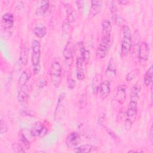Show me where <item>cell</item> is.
I'll use <instances>...</instances> for the list:
<instances>
[{
  "mask_svg": "<svg viewBox=\"0 0 153 153\" xmlns=\"http://www.w3.org/2000/svg\"><path fill=\"white\" fill-rule=\"evenodd\" d=\"M149 49L148 43L145 41L142 42L139 45L137 54L138 60L141 65L145 66L149 58Z\"/></svg>",
  "mask_w": 153,
  "mask_h": 153,
  "instance_id": "obj_6",
  "label": "cell"
},
{
  "mask_svg": "<svg viewBox=\"0 0 153 153\" xmlns=\"http://www.w3.org/2000/svg\"><path fill=\"white\" fill-rule=\"evenodd\" d=\"M105 75L108 78L110 79H112L116 76V68L112 59H111L109 62L108 65L105 71Z\"/></svg>",
  "mask_w": 153,
  "mask_h": 153,
  "instance_id": "obj_20",
  "label": "cell"
},
{
  "mask_svg": "<svg viewBox=\"0 0 153 153\" xmlns=\"http://www.w3.org/2000/svg\"><path fill=\"white\" fill-rule=\"evenodd\" d=\"M131 32L127 25L123 26V38L121 43V53L123 56L126 57L129 54L132 45Z\"/></svg>",
  "mask_w": 153,
  "mask_h": 153,
  "instance_id": "obj_1",
  "label": "cell"
},
{
  "mask_svg": "<svg viewBox=\"0 0 153 153\" xmlns=\"http://www.w3.org/2000/svg\"><path fill=\"white\" fill-rule=\"evenodd\" d=\"M29 54V49L28 47L26 45L25 43H22L20 48V63L25 66L28 63Z\"/></svg>",
  "mask_w": 153,
  "mask_h": 153,
  "instance_id": "obj_13",
  "label": "cell"
},
{
  "mask_svg": "<svg viewBox=\"0 0 153 153\" xmlns=\"http://www.w3.org/2000/svg\"><path fill=\"white\" fill-rule=\"evenodd\" d=\"M47 84V80L44 77H39L38 79H36L35 82L36 85L39 88H43L46 86Z\"/></svg>",
  "mask_w": 153,
  "mask_h": 153,
  "instance_id": "obj_31",
  "label": "cell"
},
{
  "mask_svg": "<svg viewBox=\"0 0 153 153\" xmlns=\"http://www.w3.org/2000/svg\"><path fill=\"white\" fill-rule=\"evenodd\" d=\"M50 3L49 1H41V5L37 8L36 10V14L39 16H44L47 15L50 13Z\"/></svg>",
  "mask_w": 153,
  "mask_h": 153,
  "instance_id": "obj_18",
  "label": "cell"
},
{
  "mask_svg": "<svg viewBox=\"0 0 153 153\" xmlns=\"http://www.w3.org/2000/svg\"><path fill=\"white\" fill-rule=\"evenodd\" d=\"M111 38L102 36L100 42L96 50V56L99 59H104L107 56L111 47Z\"/></svg>",
  "mask_w": 153,
  "mask_h": 153,
  "instance_id": "obj_4",
  "label": "cell"
},
{
  "mask_svg": "<svg viewBox=\"0 0 153 153\" xmlns=\"http://www.w3.org/2000/svg\"><path fill=\"white\" fill-rule=\"evenodd\" d=\"M150 139H151V142H152V127H151V130H150Z\"/></svg>",
  "mask_w": 153,
  "mask_h": 153,
  "instance_id": "obj_39",
  "label": "cell"
},
{
  "mask_svg": "<svg viewBox=\"0 0 153 153\" xmlns=\"http://www.w3.org/2000/svg\"><path fill=\"white\" fill-rule=\"evenodd\" d=\"M72 29V27L71 23L67 20H65L62 25V30L65 34H69Z\"/></svg>",
  "mask_w": 153,
  "mask_h": 153,
  "instance_id": "obj_28",
  "label": "cell"
},
{
  "mask_svg": "<svg viewBox=\"0 0 153 153\" xmlns=\"http://www.w3.org/2000/svg\"><path fill=\"white\" fill-rule=\"evenodd\" d=\"M102 36L111 37L112 25L109 20H105L102 23Z\"/></svg>",
  "mask_w": 153,
  "mask_h": 153,
  "instance_id": "obj_19",
  "label": "cell"
},
{
  "mask_svg": "<svg viewBox=\"0 0 153 153\" xmlns=\"http://www.w3.org/2000/svg\"><path fill=\"white\" fill-rule=\"evenodd\" d=\"M102 83V75L99 74H96L92 79L91 88L93 93L94 95H97L99 93L100 85Z\"/></svg>",
  "mask_w": 153,
  "mask_h": 153,
  "instance_id": "obj_17",
  "label": "cell"
},
{
  "mask_svg": "<svg viewBox=\"0 0 153 153\" xmlns=\"http://www.w3.org/2000/svg\"><path fill=\"white\" fill-rule=\"evenodd\" d=\"M12 149L15 152H25L26 151L23 149L19 143H14L12 146Z\"/></svg>",
  "mask_w": 153,
  "mask_h": 153,
  "instance_id": "obj_34",
  "label": "cell"
},
{
  "mask_svg": "<svg viewBox=\"0 0 153 153\" xmlns=\"http://www.w3.org/2000/svg\"><path fill=\"white\" fill-rule=\"evenodd\" d=\"M17 99L18 101L20 103L27 102L29 99V94L27 93V89L26 88V85L21 87L20 91L18 93Z\"/></svg>",
  "mask_w": 153,
  "mask_h": 153,
  "instance_id": "obj_24",
  "label": "cell"
},
{
  "mask_svg": "<svg viewBox=\"0 0 153 153\" xmlns=\"http://www.w3.org/2000/svg\"><path fill=\"white\" fill-rule=\"evenodd\" d=\"M50 75L53 85L56 88L59 87L62 80V66L57 61L51 63L50 69Z\"/></svg>",
  "mask_w": 153,
  "mask_h": 153,
  "instance_id": "obj_2",
  "label": "cell"
},
{
  "mask_svg": "<svg viewBox=\"0 0 153 153\" xmlns=\"http://www.w3.org/2000/svg\"><path fill=\"white\" fill-rule=\"evenodd\" d=\"M152 74H153V66L152 65L149 68V69L146 71L144 75V84L146 87L149 86V85L152 83Z\"/></svg>",
  "mask_w": 153,
  "mask_h": 153,
  "instance_id": "obj_26",
  "label": "cell"
},
{
  "mask_svg": "<svg viewBox=\"0 0 153 153\" xmlns=\"http://www.w3.org/2000/svg\"><path fill=\"white\" fill-rule=\"evenodd\" d=\"M139 73V71L137 69H133L129 72L126 76V80L128 82L132 81Z\"/></svg>",
  "mask_w": 153,
  "mask_h": 153,
  "instance_id": "obj_29",
  "label": "cell"
},
{
  "mask_svg": "<svg viewBox=\"0 0 153 153\" xmlns=\"http://www.w3.org/2000/svg\"><path fill=\"white\" fill-rule=\"evenodd\" d=\"M66 13L68 14L67 16V20L71 23H73L75 20V13L72 7L69 4H65V5Z\"/></svg>",
  "mask_w": 153,
  "mask_h": 153,
  "instance_id": "obj_27",
  "label": "cell"
},
{
  "mask_svg": "<svg viewBox=\"0 0 153 153\" xmlns=\"http://www.w3.org/2000/svg\"><path fill=\"white\" fill-rule=\"evenodd\" d=\"M111 92V84L109 80H105L102 82L99 90V93L100 97L104 100L108 97L109 93Z\"/></svg>",
  "mask_w": 153,
  "mask_h": 153,
  "instance_id": "obj_12",
  "label": "cell"
},
{
  "mask_svg": "<svg viewBox=\"0 0 153 153\" xmlns=\"http://www.w3.org/2000/svg\"><path fill=\"white\" fill-rule=\"evenodd\" d=\"M72 42L68 41L63 50V55L66 60H69L73 57L74 48Z\"/></svg>",
  "mask_w": 153,
  "mask_h": 153,
  "instance_id": "obj_21",
  "label": "cell"
},
{
  "mask_svg": "<svg viewBox=\"0 0 153 153\" xmlns=\"http://www.w3.org/2000/svg\"><path fill=\"white\" fill-rule=\"evenodd\" d=\"M140 90H141V87L139 84L136 83L134 84L132 86L130 90V100L138 101L139 99V94L140 92Z\"/></svg>",
  "mask_w": 153,
  "mask_h": 153,
  "instance_id": "obj_22",
  "label": "cell"
},
{
  "mask_svg": "<svg viewBox=\"0 0 153 153\" xmlns=\"http://www.w3.org/2000/svg\"><path fill=\"white\" fill-rule=\"evenodd\" d=\"M77 8H78V10L79 13V14L81 15L83 13V9H84V1H76L75 2Z\"/></svg>",
  "mask_w": 153,
  "mask_h": 153,
  "instance_id": "obj_36",
  "label": "cell"
},
{
  "mask_svg": "<svg viewBox=\"0 0 153 153\" xmlns=\"http://www.w3.org/2000/svg\"><path fill=\"white\" fill-rule=\"evenodd\" d=\"M34 35L39 38H42L47 34V28L41 24H38L33 29Z\"/></svg>",
  "mask_w": 153,
  "mask_h": 153,
  "instance_id": "obj_23",
  "label": "cell"
},
{
  "mask_svg": "<svg viewBox=\"0 0 153 153\" xmlns=\"http://www.w3.org/2000/svg\"><path fill=\"white\" fill-rule=\"evenodd\" d=\"M87 94L83 93L81 95L80 98L78 100V106L80 109H84L87 106Z\"/></svg>",
  "mask_w": 153,
  "mask_h": 153,
  "instance_id": "obj_30",
  "label": "cell"
},
{
  "mask_svg": "<svg viewBox=\"0 0 153 153\" xmlns=\"http://www.w3.org/2000/svg\"><path fill=\"white\" fill-rule=\"evenodd\" d=\"M81 139L80 135L75 132L72 131L68 134L65 139L66 145L68 148H75L81 142Z\"/></svg>",
  "mask_w": 153,
  "mask_h": 153,
  "instance_id": "obj_9",
  "label": "cell"
},
{
  "mask_svg": "<svg viewBox=\"0 0 153 153\" xmlns=\"http://www.w3.org/2000/svg\"><path fill=\"white\" fill-rule=\"evenodd\" d=\"M8 130V127L7 124L5 123V121L1 119L0 123V132L1 134L5 133Z\"/></svg>",
  "mask_w": 153,
  "mask_h": 153,
  "instance_id": "obj_32",
  "label": "cell"
},
{
  "mask_svg": "<svg viewBox=\"0 0 153 153\" xmlns=\"http://www.w3.org/2000/svg\"><path fill=\"white\" fill-rule=\"evenodd\" d=\"M41 71V65L33 67V73L34 75H37Z\"/></svg>",
  "mask_w": 153,
  "mask_h": 153,
  "instance_id": "obj_37",
  "label": "cell"
},
{
  "mask_svg": "<svg viewBox=\"0 0 153 153\" xmlns=\"http://www.w3.org/2000/svg\"><path fill=\"white\" fill-rule=\"evenodd\" d=\"M14 17L12 13H6L2 15L1 19L2 30H5L11 33V30L14 26Z\"/></svg>",
  "mask_w": 153,
  "mask_h": 153,
  "instance_id": "obj_7",
  "label": "cell"
},
{
  "mask_svg": "<svg viewBox=\"0 0 153 153\" xmlns=\"http://www.w3.org/2000/svg\"><path fill=\"white\" fill-rule=\"evenodd\" d=\"M19 138V144L20 146L25 151L30 149V142L29 140L27 139L25 134L22 131V130H20L19 132L18 135Z\"/></svg>",
  "mask_w": 153,
  "mask_h": 153,
  "instance_id": "obj_15",
  "label": "cell"
},
{
  "mask_svg": "<svg viewBox=\"0 0 153 153\" xmlns=\"http://www.w3.org/2000/svg\"><path fill=\"white\" fill-rule=\"evenodd\" d=\"M48 130L41 121L35 122L32 126L30 134L33 137H43L47 133Z\"/></svg>",
  "mask_w": 153,
  "mask_h": 153,
  "instance_id": "obj_8",
  "label": "cell"
},
{
  "mask_svg": "<svg viewBox=\"0 0 153 153\" xmlns=\"http://www.w3.org/2000/svg\"><path fill=\"white\" fill-rule=\"evenodd\" d=\"M90 53L88 50H85V52L84 53L83 57H82L83 62L85 63V65L88 64V62L90 60Z\"/></svg>",
  "mask_w": 153,
  "mask_h": 153,
  "instance_id": "obj_35",
  "label": "cell"
},
{
  "mask_svg": "<svg viewBox=\"0 0 153 153\" xmlns=\"http://www.w3.org/2000/svg\"><path fill=\"white\" fill-rule=\"evenodd\" d=\"M103 6L102 1H91V6L88 13V18L90 19H93L102 10Z\"/></svg>",
  "mask_w": 153,
  "mask_h": 153,
  "instance_id": "obj_10",
  "label": "cell"
},
{
  "mask_svg": "<svg viewBox=\"0 0 153 153\" xmlns=\"http://www.w3.org/2000/svg\"><path fill=\"white\" fill-rule=\"evenodd\" d=\"M65 93H61L57 99L56 106L55 108L54 117L56 121H59L63 118L65 112Z\"/></svg>",
  "mask_w": 153,
  "mask_h": 153,
  "instance_id": "obj_3",
  "label": "cell"
},
{
  "mask_svg": "<svg viewBox=\"0 0 153 153\" xmlns=\"http://www.w3.org/2000/svg\"><path fill=\"white\" fill-rule=\"evenodd\" d=\"M41 59V44L36 39H33L32 42V57L31 61L33 66L40 65Z\"/></svg>",
  "mask_w": 153,
  "mask_h": 153,
  "instance_id": "obj_5",
  "label": "cell"
},
{
  "mask_svg": "<svg viewBox=\"0 0 153 153\" xmlns=\"http://www.w3.org/2000/svg\"><path fill=\"white\" fill-rule=\"evenodd\" d=\"M83 60L81 57H77L76 60V78L78 80H83L85 78V74L83 69Z\"/></svg>",
  "mask_w": 153,
  "mask_h": 153,
  "instance_id": "obj_16",
  "label": "cell"
},
{
  "mask_svg": "<svg viewBox=\"0 0 153 153\" xmlns=\"http://www.w3.org/2000/svg\"><path fill=\"white\" fill-rule=\"evenodd\" d=\"M93 146L90 144H84L74 148V151L77 153H88L92 151Z\"/></svg>",
  "mask_w": 153,
  "mask_h": 153,
  "instance_id": "obj_25",
  "label": "cell"
},
{
  "mask_svg": "<svg viewBox=\"0 0 153 153\" xmlns=\"http://www.w3.org/2000/svg\"><path fill=\"white\" fill-rule=\"evenodd\" d=\"M117 2L122 5H127L128 3V1L127 0H120V1H118Z\"/></svg>",
  "mask_w": 153,
  "mask_h": 153,
  "instance_id": "obj_38",
  "label": "cell"
},
{
  "mask_svg": "<svg viewBox=\"0 0 153 153\" xmlns=\"http://www.w3.org/2000/svg\"><path fill=\"white\" fill-rule=\"evenodd\" d=\"M67 84H68V88L71 90L74 89L76 86V81L74 79L71 78H69L67 79Z\"/></svg>",
  "mask_w": 153,
  "mask_h": 153,
  "instance_id": "obj_33",
  "label": "cell"
},
{
  "mask_svg": "<svg viewBox=\"0 0 153 153\" xmlns=\"http://www.w3.org/2000/svg\"><path fill=\"white\" fill-rule=\"evenodd\" d=\"M126 89L127 86L126 84H121L117 87L114 99L120 104H123L126 100Z\"/></svg>",
  "mask_w": 153,
  "mask_h": 153,
  "instance_id": "obj_11",
  "label": "cell"
},
{
  "mask_svg": "<svg viewBox=\"0 0 153 153\" xmlns=\"http://www.w3.org/2000/svg\"><path fill=\"white\" fill-rule=\"evenodd\" d=\"M32 76V72L29 69H25L22 74H20L19 80L18 84L20 87L25 86L27 81L30 79Z\"/></svg>",
  "mask_w": 153,
  "mask_h": 153,
  "instance_id": "obj_14",
  "label": "cell"
}]
</instances>
